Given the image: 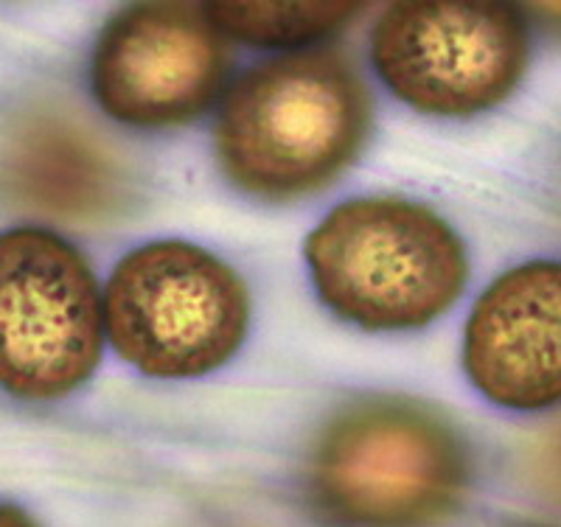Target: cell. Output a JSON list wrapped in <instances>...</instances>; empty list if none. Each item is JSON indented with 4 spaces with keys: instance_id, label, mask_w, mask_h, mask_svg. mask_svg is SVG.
<instances>
[{
    "instance_id": "obj_9",
    "label": "cell",
    "mask_w": 561,
    "mask_h": 527,
    "mask_svg": "<svg viewBox=\"0 0 561 527\" xmlns=\"http://www.w3.org/2000/svg\"><path fill=\"white\" fill-rule=\"evenodd\" d=\"M463 370L505 410L559 404L561 261H528L491 280L466 320Z\"/></svg>"
},
{
    "instance_id": "obj_4",
    "label": "cell",
    "mask_w": 561,
    "mask_h": 527,
    "mask_svg": "<svg viewBox=\"0 0 561 527\" xmlns=\"http://www.w3.org/2000/svg\"><path fill=\"white\" fill-rule=\"evenodd\" d=\"M104 337L149 379H199L230 363L250 329V293L228 261L180 239L129 250L102 293Z\"/></svg>"
},
{
    "instance_id": "obj_12",
    "label": "cell",
    "mask_w": 561,
    "mask_h": 527,
    "mask_svg": "<svg viewBox=\"0 0 561 527\" xmlns=\"http://www.w3.org/2000/svg\"><path fill=\"white\" fill-rule=\"evenodd\" d=\"M525 14H534L545 32L561 37V3H534V7H525Z\"/></svg>"
},
{
    "instance_id": "obj_1",
    "label": "cell",
    "mask_w": 561,
    "mask_h": 527,
    "mask_svg": "<svg viewBox=\"0 0 561 527\" xmlns=\"http://www.w3.org/2000/svg\"><path fill=\"white\" fill-rule=\"evenodd\" d=\"M374 95L337 51H295L244 70L219 99L214 149L242 194L295 203L332 185L363 154Z\"/></svg>"
},
{
    "instance_id": "obj_8",
    "label": "cell",
    "mask_w": 561,
    "mask_h": 527,
    "mask_svg": "<svg viewBox=\"0 0 561 527\" xmlns=\"http://www.w3.org/2000/svg\"><path fill=\"white\" fill-rule=\"evenodd\" d=\"M0 203L43 222H115L135 203L124 152L77 110L37 102L0 127Z\"/></svg>"
},
{
    "instance_id": "obj_7",
    "label": "cell",
    "mask_w": 561,
    "mask_h": 527,
    "mask_svg": "<svg viewBox=\"0 0 561 527\" xmlns=\"http://www.w3.org/2000/svg\"><path fill=\"white\" fill-rule=\"evenodd\" d=\"M228 39L203 7L135 3L107 20L90 59L96 104L124 127L174 129L222 99Z\"/></svg>"
},
{
    "instance_id": "obj_2",
    "label": "cell",
    "mask_w": 561,
    "mask_h": 527,
    "mask_svg": "<svg viewBox=\"0 0 561 527\" xmlns=\"http://www.w3.org/2000/svg\"><path fill=\"white\" fill-rule=\"evenodd\" d=\"M472 477L469 440L440 406L377 393L320 426L304 491L325 527H444L463 508Z\"/></svg>"
},
{
    "instance_id": "obj_11",
    "label": "cell",
    "mask_w": 561,
    "mask_h": 527,
    "mask_svg": "<svg viewBox=\"0 0 561 527\" xmlns=\"http://www.w3.org/2000/svg\"><path fill=\"white\" fill-rule=\"evenodd\" d=\"M523 471L528 489L550 508L561 511V419L545 426L528 440L523 455Z\"/></svg>"
},
{
    "instance_id": "obj_6",
    "label": "cell",
    "mask_w": 561,
    "mask_h": 527,
    "mask_svg": "<svg viewBox=\"0 0 561 527\" xmlns=\"http://www.w3.org/2000/svg\"><path fill=\"white\" fill-rule=\"evenodd\" d=\"M102 289L68 239L48 228L0 233V390L57 401L102 363Z\"/></svg>"
},
{
    "instance_id": "obj_13",
    "label": "cell",
    "mask_w": 561,
    "mask_h": 527,
    "mask_svg": "<svg viewBox=\"0 0 561 527\" xmlns=\"http://www.w3.org/2000/svg\"><path fill=\"white\" fill-rule=\"evenodd\" d=\"M0 527H39L32 516L18 505L0 502Z\"/></svg>"
},
{
    "instance_id": "obj_3",
    "label": "cell",
    "mask_w": 561,
    "mask_h": 527,
    "mask_svg": "<svg viewBox=\"0 0 561 527\" xmlns=\"http://www.w3.org/2000/svg\"><path fill=\"white\" fill-rule=\"evenodd\" d=\"M309 278L334 318L377 334L427 329L463 295L458 230L408 197H357L320 219L304 244Z\"/></svg>"
},
{
    "instance_id": "obj_5",
    "label": "cell",
    "mask_w": 561,
    "mask_h": 527,
    "mask_svg": "<svg viewBox=\"0 0 561 527\" xmlns=\"http://www.w3.org/2000/svg\"><path fill=\"white\" fill-rule=\"evenodd\" d=\"M370 62L415 113L472 118L500 107L530 62L528 14L494 0H402L370 28Z\"/></svg>"
},
{
    "instance_id": "obj_10",
    "label": "cell",
    "mask_w": 561,
    "mask_h": 527,
    "mask_svg": "<svg viewBox=\"0 0 561 527\" xmlns=\"http://www.w3.org/2000/svg\"><path fill=\"white\" fill-rule=\"evenodd\" d=\"M203 9L228 43L289 54L337 37L365 12L363 3H205Z\"/></svg>"
}]
</instances>
